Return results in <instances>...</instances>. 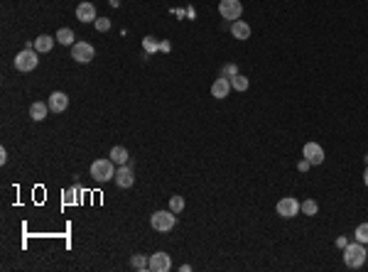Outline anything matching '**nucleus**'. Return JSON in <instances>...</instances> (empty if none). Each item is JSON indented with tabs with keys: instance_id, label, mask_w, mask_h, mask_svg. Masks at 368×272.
Wrapping results in <instances>:
<instances>
[{
	"instance_id": "obj_1",
	"label": "nucleus",
	"mask_w": 368,
	"mask_h": 272,
	"mask_svg": "<svg viewBox=\"0 0 368 272\" xmlns=\"http://www.w3.org/2000/svg\"><path fill=\"white\" fill-rule=\"evenodd\" d=\"M368 258V250L364 243H349L346 248H344V263H346V268H351V270H356V268H361L364 263H366Z\"/></svg>"
},
{
	"instance_id": "obj_2",
	"label": "nucleus",
	"mask_w": 368,
	"mask_h": 272,
	"mask_svg": "<svg viewBox=\"0 0 368 272\" xmlns=\"http://www.w3.org/2000/svg\"><path fill=\"white\" fill-rule=\"evenodd\" d=\"M174 223H177V213L172 211H155L150 216V226L155 228V231H160V233H167L174 228Z\"/></svg>"
},
{
	"instance_id": "obj_3",
	"label": "nucleus",
	"mask_w": 368,
	"mask_h": 272,
	"mask_svg": "<svg viewBox=\"0 0 368 272\" xmlns=\"http://www.w3.org/2000/svg\"><path fill=\"white\" fill-rule=\"evenodd\" d=\"M113 159H96L91 164V177L96 181H111L115 177V169H113Z\"/></svg>"
},
{
	"instance_id": "obj_4",
	"label": "nucleus",
	"mask_w": 368,
	"mask_h": 272,
	"mask_svg": "<svg viewBox=\"0 0 368 272\" xmlns=\"http://www.w3.org/2000/svg\"><path fill=\"white\" fill-rule=\"evenodd\" d=\"M219 12H221V17L224 20H241V15H243V5H241V0H221L219 2Z\"/></svg>"
},
{
	"instance_id": "obj_5",
	"label": "nucleus",
	"mask_w": 368,
	"mask_h": 272,
	"mask_svg": "<svg viewBox=\"0 0 368 272\" xmlns=\"http://www.w3.org/2000/svg\"><path fill=\"white\" fill-rule=\"evenodd\" d=\"M37 49H22L17 57H15V69L17 71H32V69H37Z\"/></svg>"
},
{
	"instance_id": "obj_6",
	"label": "nucleus",
	"mask_w": 368,
	"mask_h": 272,
	"mask_svg": "<svg viewBox=\"0 0 368 272\" xmlns=\"http://www.w3.org/2000/svg\"><path fill=\"white\" fill-rule=\"evenodd\" d=\"M96 57V49L88 42H74L71 44V59H76L79 64H88Z\"/></svg>"
},
{
	"instance_id": "obj_7",
	"label": "nucleus",
	"mask_w": 368,
	"mask_h": 272,
	"mask_svg": "<svg viewBox=\"0 0 368 272\" xmlns=\"http://www.w3.org/2000/svg\"><path fill=\"white\" fill-rule=\"evenodd\" d=\"M300 213V201L297 199H292V196H285L278 201V216H283V218H295Z\"/></svg>"
},
{
	"instance_id": "obj_8",
	"label": "nucleus",
	"mask_w": 368,
	"mask_h": 272,
	"mask_svg": "<svg viewBox=\"0 0 368 272\" xmlns=\"http://www.w3.org/2000/svg\"><path fill=\"white\" fill-rule=\"evenodd\" d=\"M115 184L120 186V189H128V186H133L135 184V177H133V167L130 164H120L118 169H115Z\"/></svg>"
},
{
	"instance_id": "obj_9",
	"label": "nucleus",
	"mask_w": 368,
	"mask_h": 272,
	"mask_svg": "<svg viewBox=\"0 0 368 272\" xmlns=\"http://www.w3.org/2000/svg\"><path fill=\"white\" fill-rule=\"evenodd\" d=\"M150 270L152 272H170L172 270V260L167 253H155L150 255Z\"/></svg>"
},
{
	"instance_id": "obj_10",
	"label": "nucleus",
	"mask_w": 368,
	"mask_h": 272,
	"mask_svg": "<svg viewBox=\"0 0 368 272\" xmlns=\"http://www.w3.org/2000/svg\"><path fill=\"white\" fill-rule=\"evenodd\" d=\"M302 154H305V159H307L310 164H322V162H324V150H322V145H317V142H307V145L302 147Z\"/></svg>"
},
{
	"instance_id": "obj_11",
	"label": "nucleus",
	"mask_w": 368,
	"mask_h": 272,
	"mask_svg": "<svg viewBox=\"0 0 368 272\" xmlns=\"http://www.w3.org/2000/svg\"><path fill=\"white\" fill-rule=\"evenodd\" d=\"M76 20L79 22H96V5L93 2H79Z\"/></svg>"
},
{
	"instance_id": "obj_12",
	"label": "nucleus",
	"mask_w": 368,
	"mask_h": 272,
	"mask_svg": "<svg viewBox=\"0 0 368 272\" xmlns=\"http://www.w3.org/2000/svg\"><path fill=\"white\" fill-rule=\"evenodd\" d=\"M228 93H231V79L221 76V79H216V81L211 84V96H214V98H226Z\"/></svg>"
},
{
	"instance_id": "obj_13",
	"label": "nucleus",
	"mask_w": 368,
	"mask_h": 272,
	"mask_svg": "<svg viewBox=\"0 0 368 272\" xmlns=\"http://www.w3.org/2000/svg\"><path fill=\"white\" fill-rule=\"evenodd\" d=\"M66 106H69V98H66V93H61V91H54V93L49 96V111H54V113H61V111H66Z\"/></svg>"
},
{
	"instance_id": "obj_14",
	"label": "nucleus",
	"mask_w": 368,
	"mask_h": 272,
	"mask_svg": "<svg viewBox=\"0 0 368 272\" xmlns=\"http://www.w3.org/2000/svg\"><path fill=\"white\" fill-rule=\"evenodd\" d=\"M231 34L236 39H251V25L246 20H236V22H231Z\"/></svg>"
},
{
	"instance_id": "obj_15",
	"label": "nucleus",
	"mask_w": 368,
	"mask_h": 272,
	"mask_svg": "<svg viewBox=\"0 0 368 272\" xmlns=\"http://www.w3.org/2000/svg\"><path fill=\"white\" fill-rule=\"evenodd\" d=\"M47 111H49V103L34 101V103L29 106V118H32V121H44V118H47Z\"/></svg>"
},
{
	"instance_id": "obj_16",
	"label": "nucleus",
	"mask_w": 368,
	"mask_h": 272,
	"mask_svg": "<svg viewBox=\"0 0 368 272\" xmlns=\"http://www.w3.org/2000/svg\"><path fill=\"white\" fill-rule=\"evenodd\" d=\"M111 159H113L115 164L120 167V164H128V162H130V154H128V150H125V147L115 145L113 150H111Z\"/></svg>"
},
{
	"instance_id": "obj_17",
	"label": "nucleus",
	"mask_w": 368,
	"mask_h": 272,
	"mask_svg": "<svg viewBox=\"0 0 368 272\" xmlns=\"http://www.w3.org/2000/svg\"><path fill=\"white\" fill-rule=\"evenodd\" d=\"M52 44H54V37H49V34H39V37L34 39V49H37V52H49Z\"/></svg>"
},
{
	"instance_id": "obj_18",
	"label": "nucleus",
	"mask_w": 368,
	"mask_h": 272,
	"mask_svg": "<svg viewBox=\"0 0 368 272\" xmlns=\"http://www.w3.org/2000/svg\"><path fill=\"white\" fill-rule=\"evenodd\" d=\"M57 42L64 44V47H71V44H74V32L69 30V27H61V30L57 32Z\"/></svg>"
},
{
	"instance_id": "obj_19",
	"label": "nucleus",
	"mask_w": 368,
	"mask_h": 272,
	"mask_svg": "<svg viewBox=\"0 0 368 272\" xmlns=\"http://www.w3.org/2000/svg\"><path fill=\"white\" fill-rule=\"evenodd\" d=\"M251 86V81L243 76V74H236V76H231V89H236V91H246Z\"/></svg>"
},
{
	"instance_id": "obj_20",
	"label": "nucleus",
	"mask_w": 368,
	"mask_h": 272,
	"mask_svg": "<svg viewBox=\"0 0 368 272\" xmlns=\"http://www.w3.org/2000/svg\"><path fill=\"white\" fill-rule=\"evenodd\" d=\"M130 265L135 270H150V258L147 255H133L130 258Z\"/></svg>"
},
{
	"instance_id": "obj_21",
	"label": "nucleus",
	"mask_w": 368,
	"mask_h": 272,
	"mask_svg": "<svg viewBox=\"0 0 368 272\" xmlns=\"http://www.w3.org/2000/svg\"><path fill=\"white\" fill-rule=\"evenodd\" d=\"M300 211L305 213V216H317V211H319V206H317V201H312V199H307V201H302V204H300Z\"/></svg>"
},
{
	"instance_id": "obj_22",
	"label": "nucleus",
	"mask_w": 368,
	"mask_h": 272,
	"mask_svg": "<svg viewBox=\"0 0 368 272\" xmlns=\"http://www.w3.org/2000/svg\"><path fill=\"white\" fill-rule=\"evenodd\" d=\"M354 236H356V241H359V243L368 245V223H361V226L356 228V233H354Z\"/></svg>"
},
{
	"instance_id": "obj_23",
	"label": "nucleus",
	"mask_w": 368,
	"mask_h": 272,
	"mask_svg": "<svg viewBox=\"0 0 368 272\" xmlns=\"http://www.w3.org/2000/svg\"><path fill=\"white\" fill-rule=\"evenodd\" d=\"M170 209L174 213H182L184 211V199L182 196H170Z\"/></svg>"
},
{
	"instance_id": "obj_24",
	"label": "nucleus",
	"mask_w": 368,
	"mask_h": 272,
	"mask_svg": "<svg viewBox=\"0 0 368 272\" xmlns=\"http://www.w3.org/2000/svg\"><path fill=\"white\" fill-rule=\"evenodd\" d=\"M93 25H96V30H98V32L111 30V20H108V17H96V22H93Z\"/></svg>"
},
{
	"instance_id": "obj_25",
	"label": "nucleus",
	"mask_w": 368,
	"mask_h": 272,
	"mask_svg": "<svg viewBox=\"0 0 368 272\" xmlns=\"http://www.w3.org/2000/svg\"><path fill=\"white\" fill-rule=\"evenodd\" d=\"M142 47H145V52H147V54H150V52H155V49H160V44H157L152 37H145V39H142Z\"/></svg>"
},
{
	"instance_id": "obj_26",
	"label": "nucleus",
	"mask_w": 368,
	"mask_h": 272,
	"mask_svg": "<svg viewBox=\"0 0 368 272\" xmlns=\"http://www.w3.org/2000/svg\"><path fill=\"white\" fill-rule=\"evenodd\" d=\"M236 74H238V66H236V64H226V66H224V76H236Z\"/></svg>"
},
{
	"instance_id": "obj_27",
	"label": "nucleus",
	"mask_w": 368,
	"mask_h": 272,
	"mask_svg": "<svg viewBox=\"0 0 368 272\" xmlns=\"http://www.w3.org/2000/svg\"><path fill=\"white\" fill-rule=\"evenodd\" d=\"M337 245H339V248H346V245H349V241L341 236V238H337Z\"/></svg>"
},
{
	"instance_id": "obj_28",
	"label": "nucleus",
	"mask_w": 368,
	"mask_h": 272,
	"mask_svg": "<svg viewBox=\"0 0 368 272\" xmlns=\"http://www.w3.org/2000/svg\"><path fill=\"white\" fill-rule=\"evenodd\" d=\"M0 162H2V164L7 162V150H0Z\"/></svg>"
},
{
	"instance_id": "obj_29",
	"label": "nucleus",
	"mask_w": 368,
	"mask_h": 272,
	"mask_svg": "<svg viewBox=\"0 0 368 272\" xmlns=\"http://www.w3.org/2000/svg\"><path fill=\"white\" fill-rule=\"evenodd\" d=\"M364 184L368 186V164H366V172H364Z\"/></svg>"
},
{
	"instance_id": "obj_30",
	"label": "nucleus",
	"mask_w": 368,
	"mask_h": 272,
	"mask_svg": "<svg viewBox=\"0 0 368 272\" xmlns=\"http://www.w3.org/2000/svg\"><path fill=\"white\" fill-rule=\"evenodd\" d=\"M366 164H368V154H366Z\"/></svg>"
},
{
	"instance_id": "obj_31",
	"label": "nucleus",
	"mask_w": 368,
	"mask_h": 272,
	"mask_svg": "<svg viewBox=\"0 0 368 272\" xmlns=\"http://www.w3.org/2000/svg\"><path fill=\"white\" fill-rule=\"evenodd\" d=\"M366 250H368V248H366Z\"/></svg>"
}]
</instances>
